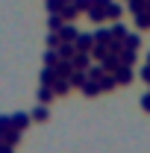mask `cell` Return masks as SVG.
Here are the masks:
<instances>
[{"mask_svg":"<svg viewBox=\"0 0 150 153\" xmlns=\"http://www.w3.org/2000/svg\"><path fill=\"white\" fill-rule=\"evenodd\" d=\"M112 74H115V79H118V85H127V82L132 79V71L127 68V65H118Z\"/></svg>","mask_w":150,"mask_h":153,"instance_id":"6da1fadb","label":"cell"},{"mask_svg":"<svg viewBox=\"0 0 150 153\" xmlns=\"http://www.w3.org/2000/svg\"><path fill=\"white\" fill-rule=\"evenodd\" d=\"M76 56V44L74 41H62L59 44V59H74Z\"/></svg>","mask_w":150,"mask_h":153,"instance_id":"7a4b0ae2","label":"cell"},{"mask_svg":"<svg viewBox=\"0 0 150 153\" xmlns=\"http://www.w3.org/2000/svg\"><path fill=\"white\" fill-rule=\"evenodd\" d=\"M53 91H56V94H68V91H71V79H68V76H56V79H53Z\"/></svg>","mask_w":150,"mask_h":153,"instance_id":"3957f363","label":"cell"},{"mask_svg":"<svg viewBox=\"0 0 150 153\" xmlns=\"http://www.w3.org/2000/svg\"><path fill=\"white\" fill-rule=\"evenodd\" d=\"M56 33H59V38H62V41H76V30L71 27V24H62Z\"/></svg>","mask_w":150,"mask_h":153,"instance_id":"277c9868","label":"cell"},{"mask_svg":"<svg viewBox=\"0 0 150 153\" xmlns=\"http://www.w3.org/2000/svg\"><path fill=\"white\" fill-rule=\"evenodd\" d=\"M82 91H85L88 97L100 94V91H103V88H100V79H91V76H88V79H85V85H82Z\"/></svg>","mask_w":150,"mask_h":153,"instance_id":"5b68a950","label":"cell"},{"mask_svg":"<svg viewBox=\"0 0 150 153\" xmlns=\"http://www.w3.org/2000/svg\"><path fill=\"white\" fill-rule=\"evenodd\" d=\"M76 50H79V53H88V47H91L94 44V36H76Z\"/></svg>","mask_w":150,"mask_h":153,"instance_id":"8992f818","label":"cell"},{"mask_svg":"<svg viewBox=\"0 0 150 153\" xmlns=\"http://www.w3.org/2000/svg\"><path fill=\"white\" fill-rule=\"evenodd\" d=\"M56 68H53V65H47V68H44V71H41V85H53V79H56Z\"/></svg>","mask_w":150,"mask_h":153,"instance_id":"52a82bcc","label":"cell"},{"mask_svg":"<svg viewBox=\"0 0 150 153\" xmlns=\"http://www.w3.org/2000/svg\"><path fill=\"white\" fill-rule=\"evenodd\" d=\"M68 79H71V85H79V88H82V85H85V79H88V74H85V71H79V68H74V74L68 76Z\"/></svg>","mask_w":150,"mask_h":153,"instance_id":"ba28073f","label":"cell"},{"mask_svg":"<svg viewBox=\"0 0 150 153\" xmlns=\"http://www.w3.org/2000/svg\"><path fill=\"white\" fill-rule=\"evenodd\" d=\"M27 124H30V115H24V112L12 115V127L15 130H27Z\"/></svg>","mask_w":150,"mask_h":153,"instance_id":"9c48e42d","label":"cell"},{"mask_svg":"<svg viewBox=\"0 0 150 153\" xmlns=\"http://www.w3.org/2000/svg\"><path fill=\"white\" fill-rule=\"evenodd\" d=\"M18 138H21V130H15V127H9V130L3 133V141H6V144H12V147L18 144Z\"/></svg>","mask_w":150,"mask_h":153,"instance_id":"30bf717a","label":"cell"},{"mask_svg":"<svg viewBox=\"0 0 150 153\" xmlns=\"http://www.w3.org/2000/svg\"><path fill=\"white\" fill-rule=\"evenodd\" d=\"M53 94H56V91H53V85H41V88H38V100H41V103H50Z\"/></svg>","mask_w":150,"mask_h":153,"instance_id":"8fae6325","label":"cell"},{"mask_svg":"<svg viewBox=\"0 0 150 153\" xmlns=\"http://www.w3.org/2000/svg\"><path fill=\"white\" fill-rule=\"evenodd\" d=\"M115 85H118L115 74H103L100 76V88H103V91H109V88H115Z\"/></svg>","mask_w":150,"mask_h":153,"instance_id":"7c38bea8","label":"cell"},{"mask_svg":"<svg viewBox=\"0 0 150 153\" xmlns=\"http://www.w3.org/2000/svg\"><path fill=\"white\" fill-rule=\"evenodd\" d=\"M135 24H138L141 30H147V27H150V12H147V9H144V12H135Z\"/></svg>","mask_w":150,"mask_h":153,"instance_id":"4fadbf2b","label":"cell"},{"mask_svg":"<svg viewBox=\"0 0 150 153\" xmlns=\"http://www.w3.org/2000/svg\"><path fill=\"white\" fill-rule=\"evenodd\" d=\"M109 33H112V38H115V41H124V36H127L124 24H112V30H109Z\"/></svg>","mask_w":150,"mask_h":153,"instance_id":"5bb4252c","label":"cell"},{"mask_svg":"<svg viewBox=\"0 0 150 153\" xmlns=\"http://www.w3.org/2000/svg\"><path fill=\"white\" fill-rule=\"evenodd\" d=\"M74 68H79V71H85V68H88V56L76 50V56H74Z\"/></svg>","mask_w":150,"mask_h":153,"instance_id":"9a60e30c","label":"cell"},{"mask_svg":"<svg viewBox=\"0 0 150 153\" xmlns=\"http://www.w3.org/2000/svg\"><path fill=\"white\" fill-rule=\"evenodd\" d=\"M118 15H121V6L109 0V3H106V18H118Z\"/></svg>","mask_w":150,"mask_h":153,"instance_id":"2e32d148","label":"cell"},{"mask_svg":"<svg viewBox=\"0 0 150 153\" xmlns=\"http://www.w3.org/2000/svg\"><path fill=\"white\" fill-rule=\"evenodd\" d=\"M56 62H59V50H53V47H50V50L44 53V65H56Z\"/></svg>","mask_w":150,"mask_h":153,"instance_id":"e0dca14e","label":"cell"},{"mask_svg":"<svg viewBox=\"0 0 150 153\" xmlns=\"http://www.w3.org/2000/svg\"><path fill=\"white\" fill-rule=\"evenodd\" d=\"M124 47L135 50V47H138V36H124Z\"/></svg>","mask_w":150,"mask_h":153,"instance_id":"ac0fdd59","label":"cell"},{"mask_svg":"<svg viewBox=\"0 0 150 153\" xmlns=\"http://www.w3.org/2000/svg\"><path fill=\"white\" fill-rule=\"evenodd\" d=\"M12 127V115H0V133H6Z\"/></svg>","mask_w":150,"mask_h":153,"instance_id":"d6986e66","label":"cell"},{"mask_svg":"<svg viewBox=\"0 0 150 153\" xmlns=\"http://www.w3.org/2000/svg\"><path fill=\"white\" fill-rule=\"evenodd\" d=\"M33 118H36V121H47V109H44V103H41L36 112H33Z\"/></svg>","mask_w":150,"mask_h":153,"instance_id":"ffe728a7","label":"cell"},{"mask_svg":"<svg viewBox=\"0 0 150 153\" xmlns=\"http://www.w3.org/2000/svg\"><path fill=\"white\" fill-rule=\"evenodd\" d=\"M74 3H76V9H91L94 0H74Z\"/></svg>","mask_w":150,"mask_h":153,"instance_id":"44dd1931","label":"cell"},{"mask_svg":"<svg viewBox=\"0 0 150 153\" xmlns=\"http://www.w3.org/2000/svg\"><path fill=\"white\" fill-rule=\"evenodd\" d=\"M141 79H147V82H150V62L144 65V68H141Z\"/></svg>","mask_w":150,"mask_h":153,"instance_id":"7402d4cb","label":"cell"},{"mask_svg":"<svg viewBox=\"0 0 150 153\" xmlns=\"http://www.w3.org/2000/svg\"><path fill=\"white\" fill-rule=\"evenodd\" d=\"M141 106H144V109L150 112V94H144V97H141Z\"/></svg>","mask_w":150,"mask_h":153,"instance_id":"603a6c76","label":"cell"},{"mask_svg":"<svg viewBox=\"0 0 150 153\" xmlns=\"http://www.w3.org/2000/svg\"><path fill=\"white\" fill-rule=\"evenodd\" d=\"M0 153H12V144H6V141H3V144H0Z\"/></svg>","mask_w":150,"mask_h":153,"instance_id":"cb8c5ba5","label":"cell"},{"mask_svg":"<svg viewBox=\"0 0 150 153\" xmlns=\"http://www.w3.org/2000/svg\"><path fill=\"white\" fill-rule=\"evenodd\" d=\"M94 3H100V6H106V3H109V0H94Z\"/></svg>","mask_w":150,"mask_h":153,"instance_id":"d4e9b609","label":"cell"},{"mask_svg":"<svg viewBox=\"0 0 150 153\" xmlns=\"http://www.w3.org/2000/svg\"><path fill=\"white\" fill-rule=\"evenodd\" d=\"M147 62H150V53H147Z\"/></svg>","mask_w":150,"mask_h":153,"instance_id":"484cf974","label":"cell"}]
</instances>
